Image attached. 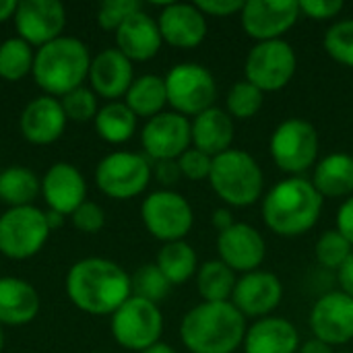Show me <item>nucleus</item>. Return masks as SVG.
Returning <instances> with one entry per match:
<instances>
[{"label":"nucleus","instance_id":"6","mask_svg":"<svg viewBox=\"0 0 353 353\" xmlns=\"http://www.w3.org/2000/svg\"><path fill=\"white\" fill-rule=\"evenodd\" d=\"M269 151L275 165L292 176H302L319 163L321 137L312 122L304 118H288L273 130Z\"/></svg>","mask_w":353,"mask_h":353},{"label":"nucleus","instance_id":"44","mask_svg":"<svg viewBox=\"0 0 353 353\" xmlns=\"http://www.w3.org/2000/svg\"><path fill=\"white\" fill-rule=\"evenodd\" d=\"M153 178L168 190H172L174 184L182 178V172L178 168V161H155L153 163Z\"/></svg>","mask_w":353,"mask_h":353},{"label":"nucleus","instance_id":"14","mask_svg":"<svg viewBox=\"0 0 353 353\" xmlns=\"http://www.w3.org/2000/svg\"><path fill=\"white\" fill-rule=\"evenodd\" d=\"M300 17L298 0H248L240 10L242 29L256 43L283 39Z\"/></svg>","mask_w":353,"mask_h":353},{"label":"nucleus","instance_id":"45","mask_svg":"<svg viewBox=\"0 0 353 353\" xmlns=\"http://www.w3.org/2000/svg\"><path fill=\"white\" fill-rule=\"evenodd\" d=\"M337 230L352 242L353 246V196L345 199L337 211Z\"/></svg>","mask_w":353,"mask_h":353},{"label":"nucleus","instance_id":"8","mask_svg":"<svg viewBox=\"0 0 353 353\" xmlns=\"http://www.w3.org/2000/svg\"><path fill=\"white\" fill-rule=\"evenodd\" d=\"M163 79L172 112L194 118L215 105L217 81L207 66L199 62H180L172 66Z\"/></svg>","mask_w":353,"mask_h":353},{"label":"nucleus","instance_id":"46","mask_svg":"<svg viewBox=\"0 0 353 353\" xmlns=\"http://www.w3.org/2000/svg\"><path fill=\"white\" fill-rule=\"evenodd\" d=\"M337 281H339L341 292L353 298V252L350 254V259L341 265V269L337 271Z\"/></svg>","mask_w":353,"mask_h":353},{"label":"nucleus","instance_id":"22","mask_svg":"<svg viewBox=\"0 0 353 353\" xmlns=\"http://www.w3.org/2000/svg\"><path fill=\"white\" fill-rule=\"evenodd\" d=\"M68 118L62 110L60 99L50 95H39L31 99L19 118L21 134L31 145H52L66 130Z\"/></svg>","mask_w":353,"mask_h":353},{"label":"nucleus","instance_id":"49","mask_svg":"<svg viewBox=\"0 0 353 353\" xmlns=\"http://www.w3.org/2000/svg\"><path fill=\"white\" fill-rule=\"evenodd\" d=\"M17 6H19V0H0V25L14 19Z\"/></svg>","mask_w":353,"mask_h":353},{"label":"nucleus","instance_id":"35","mask_svg":"<svg viewBox=\"0 0 353 353\" xmlns=\"http://www.w3.org/2000/svg\"><path fill=\"white\" fill-rule=\"evenodd\" d=\"M130 283H132L134 298L153 302L157 306H159V302H163L168 298V294L172 290L170 281L163 277V273L157 269L155 263H149V265H143L141 269H137L134 275L130 277Z\"/></svg>","mask_w":353,"mask_h":353},{"label":"nucleus","instance_id":"34","mask_svg":"<svg viewBox=\"0 0 353 353\" xmlns=\"http://www.w3.org/2000/svg\"><path fill=\"white\" fill-rule=\"evenodd\" d=\"M263 101H265V93L256 89L252 83H248L246 79H242L230 87L225 95V112L234 120H250L261 112Z\"/></svg>","mask_w":353,"mask_h":353},{"label":"nucleus","instance_id":"48","mask_svg":"<svg viewBox=\"0 0 353 353\" xmlns=\"http://www.w3.org/2000/svg\"><path fill=\"white\" fill-rule=\"evenodd\" d=\"M298 353H335L333 352V347L331 345H327V343H323V341H319V339H308V341H304L302 345H300V350Z\"/></svg>","mask_w":353,"mask_h":353},{"label":"nucleus","instance_id":"17","mask_svg":"<svg viewBox=\"0 0 353 353\" xmlns=\"http://www.w3.org/2000/svg\"><path fill=\"white\" fill-rule=\"evenodd\" d=\"M283 300V283L271 271H252L238 277L236 290L232 294V304L244 319H265L271 316Z\"/></svg>","mask_w":353,"mask_h":353},{"label":"nucleus","instance_id":"30","mask_svg":"<svg viewBox=\"0 0 353 353\" xmlns=\"http://www.w3.org/2000/svg\"><path fill=\"white\" fill-rule=\"evenodd\" d=\"M41 196V178L25 165H8L0 172V203L12 207H29Z\"/></svg>","mask_w":353,"mask_h":353},{"label":"nucleus","instance_id":"51","mask_svg":"<svg viewBox=\"0 0 353 353\" xmlns=\"http://www.w3.org/2000/svg\"><path fill=\"white\" fill-rule=\"evenodd\" d=\"M141 353H178L172 345H168V343H163V341H159V343H155V345H151L149 350H145V352Z\"/></svg>","mask_w":353,"mask_h":353},{"label":"nucleus","instance_id":"12","mask_svg":"<svg viewBox=\"0 0 353 353\" xmlns=\"http://www.w3.org/2000/svg\"><path fill=\"white\" fill-rule=\"evenodd\" d=\"M298 68V56L290 41H259L250 48L244 62V79L263 93L285 89Z\"/></svg>","mask_w":353,"mask_h":353},{"label":"nucleus","instance_id":"31","mask_svg":"<svg viewBox=\"0 0 353 353\" xmlns=\"http://www.w3.org/2000/svg\"><path fill=\"white\" fill-rule=\"evenodd\" d=\"M155 265L170 281V285H184L190 277L196 275L199 256L196 250L186 240L168 242L159 248Z\"/></svg>","mask_w":353,"mask_h":353},{"label":"nucleus","instance_id":"28","mask_svg":"<svg viewBox=\"0 0 353 353\" xmlns=\"http://www.w3.org/2000/svg\"><path fill=\"white\" fill-rule=\"evenodd\" d=\"M137 118H153L168 105L165 79L159 74H141L132 81L130 89L122 99Z\"/></svg>","mask_w":353,"mask_h":353},{"label":"nucleus","instance_id":"54","mask_svg":"<svg viewBox=\"0 0 353 353\" xmlns=\"http://www.w3.org/2000/svg\"><path fill=\"white\" fill-rule=\"evenodd\" d=\"M345 353H352V352H345Z\"/></svg>","mask_w":353,"mask_h":353},{"label":"nucleus","instance_id":"26","mask_svg":"<svg viewBox=\"0 0 353 353\" xmlns=\"http://www.w3.org/2000/svg\"><path fill=\"white\" fill-rule=\"evenodd\" d=\"M190 132L194 149L207 153L209 157H217L232 149L236 126L234 118L225 110L213 105L190 120Z\"/></svg>","mask_w":353,"mask_h":353},{"label":"nucleus","instance_id":"18","mask_svg":"<svg viewBox=\"0 0 353 353\" xmlns=\"http://www.w3.org/2000/svg\"><path fill=\"white\" fill-rule=\"evenodd\" d=\"M217 254L234 273L246 275L259 271L267 256L263 234L244 221H236L230 230L217 234Z\"/></svg>","mask_w":353,"mask_h":353},{"label":"nucleus","instance_id":"32","mask_svg":"<svg viewBox=\"0 0 353 353\" xmlns=\"http://www.w3.org/2000/svg\"><path fill=\"white\" fill-rule=\"evenodd\" d=\"M238 283V273H234L219 259H211L199 265L196 290L203 302H230Z\"/></svg>","mask_w":353,"mask_h":353},{"label":"nucleus","instance_id":"38","mask_svg":"<svg viewBox=\"0 0 353 353\" xmlns=\"http://www.w3.org/2000/svg\"><path fill=\"white\" fill-rule=\"evenodd\" d=\"M97 95L91 91V87H79L70 93H66L64 97H60L62 110L68 118V122H93L97 112H99V103H97Z\"/></svg>","mask_w":353,"mask_h":353},{"label":"nucleus","instance_id":"41","mask_svg":"<svg viewBox=\"0 0 353 353\" xmlns=\"http://www.w3.org/2000/svg\"><path fill=\"white\" fill-rule=\"evenodd\" d=\"M70 223L77 232L81 234H97L103 230L105 225V211L101 209V205L93 203V201H85L72 215H70Z\"/></svg>","mask_w":353,"mask_h":353},{"label":"nucleus","instance_id":"7","mask_svg":"<svg viewBox=\"0 0 353 353\" xmlns=\"http://www.w3.org/2000/svg\"><path fill=\"white\" fill-rule=\"evenodd\" d=\"M46 211L29 207H12L0 215V254L10 261H27L43 250L50 240Z\"/></svg>","mask_w":353,"mask_h":353},{"label":"nucleus","instance_id":"52","mask_svg":"<svg viewBox=\"0 0 353 353\" xmlns=\"http://www.w3.org/2000/svg\"><path fill=\"white\" fill-rule=\"evenodd\" d=\"M4 350V327L0 325V353Z\"/></svg>","mask_w":353,"mask_h":353},{"label":"nucleus","instance_id":"9","mask_svg":"<svg viewBox=\"0 0 353 353\" xmlns=\"http://www.w3.org/2000/svg\"><path fill=\"white\" fill-rule=\"evenodd\" d=\"M151 178V159L134 151H112L95 168L97 188L114 201H128L143 194Z\"/></svg>","mask_w":353,"mask_h":353},{"label":"nucleus","instance_id":"39","mask_svg":"<svg viewBox=\"0 0 353 353\" xmlns=\"http://www.w3.org/2000/svg\"><path fill=\"white\" fill-rule=\"evenodd\" d=\"M141 10L137 0H105L97 8V25L103 31H118L134 12Z\"/></svg>","mask_w":353,"mask_h":353},{"label":"nucleus","instance_id":"33","mask_svg":"<svg viewBox=\"0 0 353 353\" xmlns=\"http://www.w3.org/2000/svg\"><path fill=\"white\" fill-rule=\"evenodd\" d=\"M35 60V48H31L21 37H8L0 41V79L8 83H19L31 74Z\"/></svg>","mask_w":353,"mask_h":353},{"label":"nucleus","instance_id":"5","mask_svg":"<svg viewBox=\"0 0 353 353\" xmlns=\"http://www.w3.org/2000/svg\"><path fill=\"white\" fill-rule=\"evenodd\" d=\"M209 184L225 205L244 209L263 199L265 174L248 151L232 147L230 151L213 157Z\"/></svg>","mask_w":353,"mask_h":353},{"label":"nucleus","instance_id":"27","mask_svg":"<svg viewBox=\"0 0 353 353\" xmlns=\"http://www.w3.org/2000/svg\"><path fill=\"white\" fill-rule=\"evenodd\" d=\"M314 188L323 199H350L353 196V155L329 153L312 170Z\"/></svg>","mask_w":353,"mask_h":353},{"label":"nucleus","instance_id":"29","mask_svg":"<svg viewBox=\"0 0 353 353\" xmlns=\"http://www.w3.org/2000/svg\"><path fill=\"white\" fill-rule=\"evenodd\" d=\"M137 124H139V118L122 99L103 103L93 120L95 132L99 134L101 141L110 145L128 143L137 132Z\"/></svg>","mask_w":353,"mask_h":353},{"label":"nucleus","instance_id":"42","mask_svg":"<svg viewBox=\"0 0 353 353\" xmlns=\"http://www.w3.org/2000/svg\"><path fill=\"white\" fill-rule=\"evenodd\" d=\"M341 0H302L300 12L312 21H333L343 10Z\"/></svg>","mask_w":353,"mask_h":353},{"label":"nucleus","instance_id":"50","mask_svg":"<svg viewBox=\"0 0 353 353\" xmlns=\"http://www.w3.org/2000/svg\"><path fill=\"white\" fill-rule=\"evenodd\" d=\"M46 219H48V225H50L52 232L64 225V215H60L56 211H46Z\"/></svg>","mask_w":353,"mask_h":353},{"label":"nucleus","instance_id":"19","mask_svg":"<svg viewBox=\"0 0 353 353\" xmlns=\"http://www.w3.org/2000/svg\"><path fill=\"white\" fill-rule=\"evenodd\" d=\"M41 199L48 211L70 217L87 201V180L68 161H56L41 176Z\"/></svg>","mask_w":353,"mask_h":353},{"label":"nucleus","instance_id":"23","mask_svg":"<svg viewBox=\"0 0 353 353\" xmlns=\"http://www.w3.org/2000/svg\"><path fill=\"white\" fill-rule=\"evenodd\" d=\"M114 35H116V50H120L132 64L155 58L163 46L157 19L147 14L143 8L134 12Z\"/></svg>","mask_w":353,"mask_h":353},{"label":"nucleus","instance_id":"43","mask_svg":"<svg viewBox=\"0 0 353 353\" xmlns=\"http://www.w3.org/2000/svg\"><path fill=\"white\" fill-rule=\"evenodd\" d=\"M205 17H232L240 14L244 2L242 0H199L194 2Z\"/></svg>","mask_w":353,"mask_h":353},{"label":"nucleus","instance_id":"3","mask_svg":"<svg viewBox=\"0 0 353 353\" xmlns=\"http://www.w3.org/2000/svg\"><path fill=\"white\" fill-rule=\"evenodd\" d=\"M246 329V319L232 302H201L184 314L180 341L190 353H234Z\"/></svg>","mask_w":353,"mask_h":353},{"label":"nucleus","instance_id":"20","mask_svg":"<svg viewBox=\"0 0 353 353\" xmlns=\"http://www.w3.org/2000/svg\"><path fill=\"white\" fill-rule=\"evenodd\" d=\"M157 27L163 43L178 50L199 48L207 37V17L196 4L188 2H168L157 14Z\"/></svg>","mask_w":353,"mask_h":353},{"label":"nucleus","instance_id":"47","mask_svg":"<svg viewBox=\"0 0 353 353\" xmlns=\"http://www.w3.org/2000/svg\"><path fill=\"white\" fill-rule=\"evenodd\" d=\"M213 228L217 230V234H221V232H225V230H230L236 221H234V215H232V211L230 209H225V207H219V209H215L213 211Z\"/></svg>","mask_w":353,"mask_h":353},{"label":"nucleus","instance_id":"37","mask_svg":"<svg viewBox=\"0 0 353 353\" xmlns=\"http://www.w3.org/2000/svg\"><path fill=\"white\" fill-rule=\"evenodd\" d=\"M325 52L339 64L353 68V19L335 21L325 37H323Z\"/></svg>","mask_w":353,"mask_h":353},{"label":"nucleus","instance_id":"16","mask_svg":"<svg viewBox=\"0 0 353 353\" xmlns=\"http://www.w3.org/2000/svg\"><path fill=\"white\" fill-rule=\"evenodd\" d=\"M308 323L314 339L331 347L347 345L353 341V298L341 290L321 296L310 310Z\"/></svg>","mask_w":353,"mask_h":353},{"label":"nucleus","instance_id":"4","mask_svg":"<svg viewBox=\"0 0 353 353\" xmlns=\"http://www.w3.org/2000/svg\"><path fill=\"white\" fill-rule=\"evenodd\" d=\"M91 58L85 41L72 35H62L35 50L31 77L43 95L60 99L85 85Z\"/></svg>","mask_w":353,"mask_h":353},{"label":"nucleus","instance_id":"24","mask_svg":"<svg viewBox=\"0 0 353 353\" xmlns=\"http://www.w3.org/2000/svg\"><path fill=\"white\" fill-rule=\"evenodd\" d=\"M302 345L294 323L281 316H265L254 321L244 335V353H298Z\"/></svg>","mask_w":353,"mask_h":353},{"label":"nucleus","instance_id":"10","mask_svg":"<svg viewBox=\"0 0 353 353\" xmlns=\"http://www.w3.org/2000/svg\"><path fill=\"white\" fill-rule=\"evenodd\" d=\"M141 219L147 232L168 244L184 240L194 223V211L180 192L159 188L149 192L141 203Z\"/></svg>","mask_w":353,"mask_h":353},{"label":"nucleus","instance_id":"13","mask_svg":"<svg viewBox=\"0 0 353 353\" xmlns=\"http://www.w3.org/2000/svg\"><path fill=\"white\" fill-rule=\"evenodd\" d=\"M141 147L145 157L155 161H176L192 147L190 120L176 112H161L141 128Z\"/></svg>","mask_w":353,"mask_h":353},{"label":"nucleus","instance_id":"25","mask_svg":"<svg viewBox=\"0 0 353 353\" xmlns=\"http://www.w3.org/2000/svg\"><path fill=\"white\" fill-rule=\"evenodd\" d=\"M37 290L21 277H0V325L25 327L39 314Z\"/></svg>","mask_w":353,"mask_h":353},{"label":"nucleus","instance_id":"21","mask_svg":"<svg viewBox=\"0 0 353 353\" xmlns=\"http://www.w3.org/2000/svg\"><path fill=\"white\" fill-rule=\"evenodd\" d=\"M134 79V64L116 48H105L91 58L87 81L91 91L101 99H124Z\"/></svg>","mask_w":353,"mask_h":353},{"label":"nucleus","instance_id":"40","mask_svg":"<svg viewBox=\"0 0 353 353\" xmlns=\"http://www.w3.org/2000/svg\"><path fill=\"white\" fill-rule=\"evenodd\" d=\"M178 168L182 172V178H188L192 182H201V180H209L211 174V165H213V157H209L207 153L190 147L188 151H184L178 159Z\"/></svg>","mask_w":353,"mask_h":353},{"label":"nucleus","instance_id":"15","mask_svg":"<svg viewBox=\"0 0 353 353\" xmlns=\"http://www.w3.org/2000/svg\"><path fill=\"white\" fill-rule=\"evenodd\" d=\"M12 21L17 37L37 50L64 35L66 8L58 0H21Z\"/></svg>","mask_w":353,"mask_h":353},{"label":"nucleus","instance_id":"1","mask_svg":"<svg viewBox=\"0 0 353 353\" xmlns=\"http://www.w3.org/2000/svg\"><path fill=\"white\" fill-rule=\"evenodd\" d=\"M72 306L91 316H112L130 296V275L114 261L87 256L77 261L64 281Z\"/></svg>","mask_w":353,"mask_h":353},{"label":"nucleus","instance_id":"36","mask_svg":"<svg viewBox=\"0 0 353 353\" xmlns=\"http://www.w3.org/2000/svg\"><path fill=\"white\" fill-rule=\"evenodd\" d=\"M353 252L352 242L335 228V230H327L314 246V256L319 261V265L323 269L329 271H339L341 265L350 259V254Z\"/></svg>","mask_w":353,"mask_h":353},{"label":"nucleus","instance_id":"53","mask_svg":"<svg viewBox=\"0 0 353 353\" xmlns=\"http://www.w3.org/2000/svg\"><path fill=\"white\" fill-rule=\"evenodd\" d=\"M95 353H110V352H95Z\"/></svg>","mask_w":353,"mask_h":353},{"label":"nucleus","instance_id":"11","mask_svg":"<svg viewBox=\"0 0 353 353\" xmlns=\"http://www.w3.org/2000/svg\"><path fill=\"white\" fill-rule=\"evenodd\" d=\"M114 341L128 352H145L161 341L163 314L157 304L130 296L110 321Z\"/></svg>","mask_w":353,"mask_h":353},{"label":"nucleus","instance_id":"2","mask_svg":"<svg viewBox=\"0 0 353 353\" xmlns=\"http://www.w3.org/2000/svg\"><path fill=\"white\" fill-rule=\"evenodd\" d=\"M325 199L304 176H292L277 182L263 196V221L281 238L308 234L321 219Z\"/></svg>","mask_w":353,"mask_h":353}]
</instances>
